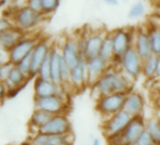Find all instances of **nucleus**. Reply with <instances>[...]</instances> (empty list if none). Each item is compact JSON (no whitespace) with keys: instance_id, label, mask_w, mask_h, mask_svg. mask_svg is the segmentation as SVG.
<instances>
[{"instance_id":"7c9ffc66","label":"nucleus","mask_w":160,"mask_h":145,"mask_svg":"<svg viewBox=\"0 0 160 145\" xmlns=\"http://www.w3.org/2000/svg\"><path fill=\"white\" fill-rule=\"evenodd\" d=\"M59 4L60 2L58 0H42V14L55 12L58 8Z\"/></svg>"},{"instance_id":"9d476101","label":"nucleus","mask_w":160,"mask_h":145,"mask_svg":"<svg viewBox=\"0 0 160 145\" xmlns=\"http://www.w3.org/2000/svg\"><path fill=\"white\" fill-rule=\"evenodd\" d=\"M42 15V14L37 13L34 11H32L27 5L26 7L20 8L14 14L13 19H14L15 27L22 30L32 28L38 24Z\"/></svg>"},{"instance_id":"e433bc0d","label":"nucleus","mask_w":160,"mask_h":145,"mask_svg":"<svg viewBox=\"0 0 160 145\" xmlns=\"http://www.w3.org/2000/svg\"><path fill=\"white\" fill-rule=\"evenodd\" d=\"M10 62L9 59V53L3 51V50H0V67L5 65L6 63Z\"/></svg>"},{"instance_id":"c9c22d12","label":"nucleus","mask_w":160,"mask_h":145,"mask_svg":"<svg viewBox=\"0 0 160 145\" xmlns=\"http://www.w3.org/2000/svg\"><path fill=\"white\" fill-rule=\"evenodd\" d=\"M14 26L11 24V22L5 18V17H0V32L8 30L12 28H13Z\"/></svg>"},{"instance_id":"f704fd0d","label":"nucleus","mask_w":160,"mask_h":145,"mask_svg":"<svg viewBox=\"0 0 160 145\" xmlns=\"http://www.w3.org/2000/svg\"><path fill=\"white\" fill-rule=\"evenodd\" d=\"M28 7H29L35 12L42 14V0H29V1H28Z\"/></svg>"},{"instance_id":"c85d7f7f","label":"nucleus","mask_w":160,"mask_h":145,"mask_svg":"<svg viewBox=\"0 0 160 145\" xmlns=\"http://www.w3.org/2000/svg\"><path fill=\"white\" fill-rule=\"evenodd\" d=\"M51 51V50H50ZM38 77L42 79L51 80V66H50V53L41 65L39 72H38Z\"/></svg>"},{"instance_id":"ea45409f","label":"nucleus","mask_w":160,"mask_h":145,"mask_svg":"<svg viewBox=\"0 0 160 145\" xmlns=\"http://www.w3.org/2000/svg\"><path fill=\"white\" fill-rule=\"evenodd\" d=\"M106 4L108 6H117L119 4V2L117 0H108V1H106Z\"/></svg>"},{"instance_id":"37998d69","label":"nucleus","mask_w":160,"mask_h":145,"mask_svg":"<svg viewBox=\"0 0 160 145\" xmlns=\"http://www.w3.org/2000/svg\"><path fill=\"white\" fill-rule=\"evenodd\" d=\"M155 119L157 120V122H158L159 124H160V109H157V113H156Z\"/></svg>"},{"instance_id":"b1692460","label":"nucleus","mask_w":160,"mask_h":145,"mask_svg":"<svg viewBox=\"0 0 160 145\" xmlns=\"http://www.w3.org/2000/svg\"><path fill=\"white\" fill-rule=\"evenodd\" d=\"M54 115L46 112V111H43V110H41V109H38L36 108L32 115H31V118H30V123L32 126L38 128V130H40L42 127H43L49 121L50 119L53 117Z\"/></svg>"},{"instance_id":"f03ea898","label":"nucleus","mask_w":160,"mask_h":145,"mask_svg":"<svg viewBox=\"0 0 160 145\" xmlns=\"http://www.w3.org/2000/svg\"><path fill=\"white\" fill-rule=\"evenodd\" d=\"M128 93L120 92V93H113L110 95L101 96L96 101L95 109L107 119L116 114L117 112L122 110V107Z\"/></svg>"},{"instance_id":"4be33fe9","label":"nucleus","mask_w":160,"mask_h":145,"mask_svg":"<svg viewBox=\"0 0 160 145\" xmlns=\"http://www.w3.org/2000/svg\"><path fill=\"white\" fill-rule=\"evenodd\" d=\"M60 61H61V50H59L57 46H52L51 51H50L51 80L56 84L61 85Z\"/></svg>"},{"instance_id":"f8f14e48","label":"nucleus","mask_w":160,"mask_h":145,"mask_svg":"<svg viewBox=\"0 0 160 145\" xmlns=\"http://www.w3.org/2000/svg\"><path fill=\"white\" fill-rule=\"evenodd\" d=\"M34 92H35V97H48L53 95H58L61 98L62 92H63V86L60 84H56L52 80L42 79L39 77H37L35 83H34ZM64 99V98H63Z\"/></svg>"},{"instance_id":"79ce46f5","label":"nucleus","mask_w":160,"mask_h":145,"mask_svg":"<svg viewBox=\"0 0 160 145\" xmlns=\"http://www.w3.org/2000/svg\"><path fill=\"white\" fill-rule=\"evenodd\" d=\"M154 102H155V106L157 107V109H160V94H158Z\"/></svg>"},{"instance_id":"ddd939ff","label":"nucleus","mask_w":160,"mask_h":145,"mask_svg":"<svg viewBox=\"0 0 160 145\" xmlns=\"http://www.w3.org/2000/svg\"><path fill=\"white\" fill-rule=\"evenodd\" d=\"M134 47L142 61L148 59L152 55H153L148 29L146 30L144 28H138L137 30Z\"/></svg>"},{"instance_id":"a211bd4d","label":"nucleus","mask_w":160,"mask_h":145,"mask_svg":"<svg viewBox=\"0 0 160 145\" xmlns=\"http://www.w3.org/2000/svg\"><path fill=\"white\" fill-rule=\"evenodd\" d=\"M105 36L101 33H93L88 36L84 50V59L86 61L99 57Z\"/></svg>"},{"instance_id":"f257e3e1","label":"nucleus","mask_w":160,"mask_h":145,"mask_svg":"<svg viewBox=\"0 0 160 145\" xmlns=\"http://www.w3.org/2000/svg\"><path fill=\"white\" fill-rule=\"evenodd\" d=\"M131 88L132 79H130L127 76L122 75V72L115 70H110L109 68L101 77L98 82L92 87V89H96L98 99L101 96L110 95L113 93H128L130 92Z\"/></svg>"},{"instance_id":"f3484780","label":"nucleus","mask_w":160,"mask_h":145,"mask_svg":"<svg viewBox=\"0 0 160 145\" xmlns=\"http://www.w3.org/2000/svg\"><path fill=\"white\" fill-rule=\"evenodd\" d=\"M144 109V99L138 92H129L125 98L122 110L127 112L132 117L141 116Z\"/></svg>"},{"instance_id":"9b49d317","label":"nucleus","mask_w":160,"mask_h":145,"mask_svg":"<svg viewBox=\"0 0 160 145\" xmlns=\"http://www.w3.org/2000/svg\"><path fill=\"white\" fill-rule=\"evenodd\" d=\"M61 56L71 69L81 61L83 58L80 54L78 40L74 38H68L61 47Z\"/></svg>"},{"instance_id":"2eb2a0df","label":"nucleus","mask_w":160,"mask_h":145,"mask_svg":"<svg viewBox=\"0 0 160 145\" xmlns=\"http://www.w3.org/2000/svg\"><path fill=\"white\" fill-rule=\"evenodd\" d=\"M51 47L52 46H50L45 40H42L37 43L31 53V71L29 76L30 78L38 76L39 69L46 58V57L48 56V54L50 53Z\"/></svg>"},{"instance_id":"c03bdc74","label":"nucleus","mask_w":160,"mask_h":145,"mask_svg":"<svg viewBox=\"0 0 160 145\" xmlns=\"http://www.w3.org/2000/svg\"><path fill=\"white\" fill-rule=\"evenodd\" d=\"M156 145H160V133H159V136H158L157 140H156Z\"/></svg>"},{"instance_id":"2f4dec72","label":"nucleus","mask_w":160,"mask_h":145,"mask_svg":"<svg viewBox=\"0 0 160 145\" xmlns=\"http://www.w3.org/2000/svg\"><path fill=\"white\" fill-rule=\"evenodd\" d=\"M132 145H156L152 136L145 130Z\"/></svg>"},{"instance_id":"bb28decb","label":"nucleus","mask_w":160,"mask_h":145,"mask_svg":"<svg viewBox=\"0 0 160 145\" xmlns=\"http://www.w3.org/2000/svg\"><path fill=\"white\" fill-rule=\"evenodd\" d=\"M60 80H61V85L63 87L65 85H69L72 87V81H71V68L64 61L62 56H61V61H60Z\"/></svg>"},{"instance_id":"cd10ccee","label":"nucleus","mask_w":160,"mask_h":145,"mask_svg":"<svg viewBox=\"0 0 160 145\" xmlns=\"http://www.w3.org/2000/svg\"><path fill=\"white\" fill-rule=\"evenodd\" d=\"M145 130L152 136V138L154 139V141L156 143L157 138H158L159 133H160V124L157 122V120L155 119V117L152 118V119H150L146 122V124H145Z\"/></svg>"},{"instance_id":"4468645a","label":"nucleus","mask_w":160,"mask_h":145,"mask_svg":"<svg viewBox=\"0 0 160 145\" xmlns=\"http://www.w3.org/2000/svg\"><path fill=\"white\" fill-rule=\"evenodd\" d=\"M145 121L141 116L133 117L126 128L121 132V135L127 145H132L138 137L145 131Z\"/></svg>"},{"instance_id":"0eeeda50","label":"nucleus","mask_w":160,"mask_h":145,"mask_svg":"<svg viewBox=\"0 0 160 145\" xmlns=\"http://www.w3.org/2000/svg\"><path fill=\"white\" fill-rule=\"evenodd\" d=\"M39 42L40 41L37 38L23 39L9 52L10 62L13 65H18L22 59H24L27 56L32 53Z\"/></svg>"},{"instance_id":"6e6552de","label":"nucleus","mask_w":160,"mask_h":145,"mask_svg":"<svg viewBox=\"0 0 160 145\" xmlns=\"http://www.w3.org/2000/svg\"><path fill=\"white\" fill-rule=\"evenodd\" d=\"M111 36L115 57L122 58L124 53L133 46L132 41L134 37L132 36V31L126 28H119L111 32Z\"/></svg>"},{"instance_id":"20e7f679","label":"nucleus","mask_w":160,"mask_h":145,"mask_svg":"<svg viewBox=\"0 0 160 145\" xmlns=\"http://www.w3.org/2000/svg\"><path fill=\"white\" fill-rule=\"evenodd\" d=\"M143 61L138 55L134 45L131 46L122 57V67L125 75L132 80L137 79L142 74Z\"/></svg>"},{"instance_id":"393cba45","label":"nucleus","mask_w":160,"mask_h":145,"mask_svg":"<svg viewBox=\"0 0 160 145\" xmlns=\"http://www.w3.org/2000/svg\"><path fill=\"white\" fill-rule=\"evenodd\" d=\"M156 62L157 56L152 55L148 59L144 60L142 63V74L145 78L152 79L156 78Z\"/></svg>"},{"instance_id":"a878e982","label":"nucleus","mask_w":160,"mask_h":145,"mask_svg":"<svg viewBox=\"0 0 160 145\" xmlns=\"http://www.w3.org/2000/svg\"><path fill=\"white\" fill-rule=\"evenodd\" d=\"M148 32L151 38L152 54L155 56H160V28L151 27V28L148 29Z\"/></svg>"},{"instance_id":"412c9836","label":"nucleus","mask_w":160,"mask_h":145,"mask_svg":"<svg viewBox=\"0 0 160 145\" xmlns=\"http://www.w3.org/2000/svg\"><path fill=\"white\" fill-rule=\"evenodd\" d=\"M28 76H26L24 72L18 68L17 65H14L13 68L11 71V74L9 76L8 80L5 82L8 92H19L21 90V87L24 86L27 82Z\"/></svg>"},{"instance_id":"6ab92c4d","label":"nucleus","mask_w":160,"mask_h":145,"mask_svg":"<svg viewBox=\"0 0 160 145\" xmlns=\"http://www.w3.org/2000/svg\"><path fill=\"white\" fill-rule=\"evenodd\" d=\"M71 81L75 90H82L87 84V61L85 59L71 69Z\"/></svg>"},{"instance_id":"39448f33","label":"nucleus","mask_w":160,"mask_h":145,"mask_svg":"<svg viewBox=\"0 0 160 145\" xmlns=\"http://www.w3.org/2000/svg\"><path fill=\"white\" fill-rule=\"evenodd\" d=\"M71 123L64 114L54 115L50 121L39 130V133L54 136H68L71 135Z\"/></svg>"},{"instance_id":"aec40b11","label":"nucleus","mask_w":160,"mask_h":145,"mask_svg":"<svg viewBox=\"0 0 160 145\" xmlns=\"http://www.w3.org/2000/svg\"><path fill=\"white\" fill-rule=\"evenodd\" d=\"M68 136H54L42 133H38L32 139L31 145H61L72 144V140Z\"/></svg>"},{"instance_id":"423d86ee","label":"nucleus","mask_w":160,"mask_h":145,"mask_svg":"<svg viewBox=\"0 0 160 145\" xmlns=\"http://www.w3.org/2000/svg\"><path fill=\"white\" fill-rule=\"evenodd\" d=\"M35 107L38 109L46 111L52 115L63 114L67 108L66 101L58 96H48V97H35Z\"/></svg>"},{"instance_id":"4c0bfd02","label":"nucleus","mask_w":160,"mask_h":145,"mask_svg":"<svg viewBox=\"0 0 160 145\" xmlns=\"http://www.w3.org/2000/svg\"><path fill=\"white\" fill-rule=\"evenodd\" d=\"M8 92V88L5 83L0 82V101H3Z\"/></svg>"},{"instance_id":"58836bf2","label":"nucleus","mask_w":160,"mask_h":145,"mask_svg":"<svg viewBox=\"0 0 160 145\" xmlns=\"http://www.w3.org/2000/svg\"><path fill=\"white\" fill-rule=\"evenodd\" d=\"M156 78H160V56H157V62H156Z\"/></svg>"},{"instance_id":"c756f323","label":"nucleus","mask_w":160,"mask_h":145,"mask_svg":"<svg viewBox=\"0 0 160 145\" xmlns=\"http://www.w3.org/2000/svg\"><path fill=\"white\" fill-rule=\"evenodd\" d=\"M146 12L145 5L142 2H137L135 3L128 12V17L129 19H137L144 15Z\"/></svg>"},{"instance_id":"1a4fd4ad","label":"nucleus","mask_w":160,"mask_h":145,"mask_svg":"<svg viewBox=\"0 0 160 145\" xmlns=\"http://www.w3.org/2000/svg\"><path fill=\"white\" fill-rule=\"evenodd\" d=\"M109 65L100 56L87 60V84L91 87L95 85L109 68Z\"/></svg>"},{"instance_id":"dca6fc26","label":"nucleus","mask_w":160,"mask_h":145,"mask_svg":"<svg viewBox=\"0 0 160 145\" xmlns=\"http://www.w3.org/2000/svg\"><path fill=\"white\" fill-rule=\"evenodd\" d=\"M24 38V31L15 26L8 30L0 32V50L9 53Z\"/></svg>"},{"instance_id":"a19ab883","label":"nucleus","mask_w":160,"mask_h":145,"mask_svg":"<svg viewBox=\"0 0 160 145\" xmlns=\"http://www.w3.org/2000/svg\"><path fill=\"white\" fill-rule=\"evenodd\" d=\"M91 145H101V140H100L98 138H95L92 140V142Z\"/></svg>"},{"instance_id":"473e14b6","label":"nucleus","mask_w":160,"mask_h":145,"mask_svg":"<svg viewBox=\"0 0 160 145\" xmlns=\"http://www.w3.org/2000/svg\"><path fill=\"white\" fill-rule=\"evenodd\" d=\"M17 66L26 76L29 77L30 76V71H31V54H29L24 59H22L21 62Z\"/></svg>"},{"instance_id":"5701e85b","label":"nucleus","mask_w":160,"mask_h":145,"mask_svg":"<svg viewBox=\"0 0 160 145\" xmlns=\"http://www.w3.org/2000/svg\"><path fill=\"white\" fill-rule=\"evenodd\" d=\"M99 56L104 60H106L108 64H111L113 62V59L115 58V53H114V48H113L111 33L106 34Z\"/></svg>"},{"instance_id":"7ed1b4c3","label":"nucleus","mask_w":160,"mask_h":145,"mask_svg":"<svg viewBox=\"0 0 160 145\" xmlns=\"http://www.w3.org/2000/svg\"><path fill=\"white\" fill-rule=\"evenodd\" d=\"M132 119L133 117L124 110L117 112L116 114L105 119L104 122L102 123L103 134L108 138L109 137H112L116 134L122 132Z\"/></svg>"},{"instance_id":"72a5a7b5","label":"nucleus","mask_w":160,"mask_h":145,"mask_svg":"<svg viewBox=\"0 0 160 145\" xmlns=\"http://www.w3.org/2000/svg\"><path fill=\"white\" fill-rule=\"evenodd\" d=\"M13 64L11 63V62H8L6 63L5 65L0 67V82H3L5 83L8 78H9V76L11 74V71L12 69L13 68Z\"/></svg>"}]
</instances>
